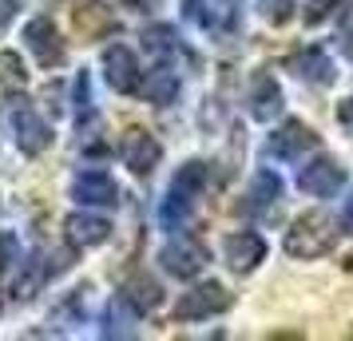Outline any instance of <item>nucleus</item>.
I'll return each mask as SVG.
<instances>
[{"mask_svg": "<svg viewBox=\"0 0 353 341\" xmlns=\"http://www.w3.org/2000/svg\"><path fill=\"white\" fill-rule=\"evenodd\" d=\"M337 246V227L325 211H305L298 214L286 230V254L298 262H314L325 258L330 250Z\"/></svg>", "mask_w": 353, "mask_h": 341, "instance_id": "obj_1", "label": "nucleus"}, {"mask_svg": "<svg viewBox=\"0 0 353 341\" xmlns=\"http://www.w3.org/2000/svg\"><path fill=\"white\" fill-rule=\"evenodd\" d=\"M207 258H210L207 246L199 242V238H187V234H175V238L159 250L163 270H167L171 278H194V274H203Z\"/></svg>", "mask_w": 353, "mask_h": 341, "instance_id": "obj_2", "label": "nucleus"}, {"mask_svg": "<svg viewBox=\"0 0 353 341\" xmlns=\"http://www.w3.org/2000/svg\"><path fill=\"white\" fill-rule=\"evenodd\" d=\"M223 309H230V293L219 282H203V286H194V290H187L179 298L175 318L179 322H207V318L223 313Z\"/></svg>", "mask_w": 353, "mask_h": 341, "instance_id": "obj_3", "label": "nucleus"}, {"mask_svg": "<svg viewBox=\"0 0 353 341\" xmlns=\"http://www.w3.org/2000/svg\"><path fill=\"white\" fill-rule=\"evenodd\" d=\"M298 187H302L305 195L330 198L345 187V167H341L334 155H318V159H310L302 171H298Z\"/></svg>", "mask_w": 353, "mask_h": 341, "instance_id": "obj_4", "label": "nucleus"}, {"mask_svg": "<svg viewBox=\"0 0 353 341\" xmlns=\"http://www.w3.org/2000/svg\"><path fill=\"white\" fill-rule=\"evenodd\" d=\"M314 147H318V135H314V127H305L302 119H286L266 139V151H270L274 159H290V163H298L302 155H310Z\"/></svg>", "mask_w": 353, "mask_h": 341, "instance_id": "obj_5", "label": "nucleus"}, {"mask_svg": "<svg viewBox=\"0 0 353 341\" xmlns=\"http://www.w3.org/2000/svg\"><path fill=\"white\" fill-rule=\"evenodd\" d=\"M223 254L234 274H250V270H258L266 262V238L254 234V230H234V234H226Z\"/></svg>", "mask_w": 353, "mask_h": 341, "instance_id": "obj_6", "label": "nucleus"}, {"mask_svg": "<svg viewBox=\"0 0 353 341\" xmlns=\"http://www.w3.org/2000/svg\"><path fill=\"white\" fill-rule=\"evenodd\" d=\"M24 40H28V52H32V60H36L40 68L64 64V40H60V32H56V24H52L48 17L28 20Z\"/></svg>", "mask_w": 353, "mask_h": 341, "instance_id": "obj_7", "label": "nucleus"}, {"mask_svg": "<svg viewBox=\"0 0 353 341\" xmlns=\"http://www.w3.org/2000/svg\"><path fill=\"white\" fill-rule=\"evenodd\" d=\"M119 151H123V163H128L135 175H151V171L159 167V159H163L159 139H155V135H147L143 127L123 131V143H119Z\"/></svg>", "mask_w": 353, "mask_h": 341, "instance_id": "obj_8", "label": "nucleus"}, {"mask_svg": "<svg viewBox=\"0 0 353 341\" xmlns=\"http://www.w3.org/2000/svg\"><path fill=\"white\" fill-rule=\"evenodd\" d=\"M286 68L298 76V80L314 83V87H330V83L337 80V68H334V60H330V52H325V48L294 52V56L286 60Z\"/></svg>", "mask_w": 353, "mask_h": 341, "instance_id": "obj_9", "label": "nucleus"}, {"mask_svg": "<svg viewBox=\"0 0 353 341\" xmlns=\"http://www.w3.org/2000/svg\"><path fill=\"white\" fill-rule=\"evenodd\" d=\"M103 80L112 83L115 92H123V96L139 87V60H135V52L128 44H112L103 52Z\"/></svg>", "mask_w": 353, "mask_h": 341, "instance_id": "obj_10", "label": "nucleus"}, {"mask_svg": "<svg viewBox=\"0 0 353 341\" xmlns=\"http://www.w3.org/2000/svg\"><path fill=\"white\" fill-rule=\"evenodd\" d=\"M72 198L83 207H115L119 203V187L108 171H83L72 183Z\"/></svg>", "mask_w": 353, "mask_h": 341, "instance_id": "obj_11", "label": "nucleus"}, {"mask_svg": "<svg viewBox=\"0 0 353 341\" xmlns=\"http://www.w3.org/2000/svg\"><path fill=\"white\" fill-rule=\"evenodd\" d=\"M246 103H250V115H254L258 123H270V119L282 115V103L286 99H282V87H278V80H274L270 72H254Z\"/></svg>", "mask_w": 353, "mask_h": 341, "instance_id": "obj_12", "label": "nucleus"}, {"mask_svg": "<svg viewBox=\"0 0 353 341\" xmlns=\"http://www.w3.org/2000/svg\"><path fill=\"white\" fill-rule=\"evenodd\" d=\"M64 238L76 250H88V246H103L108 238H112V223L108 218H99V214H68L64 218Z\"/></svg>", "mask_w": 353, "mask_h": 341, "instance_id": "obj_13", "label": "nucleus"}, {"mask_svg": "<svg viewBox=\"0 0 353 341\" xmlns=\"http://www.w3.org/2000/svg\"><path fill=\"white\" fill-rule=\"evenodd\" d=\"M12 127H17V143L24 155H44L52 147V127L44 123V115L28 112V107H17L12 112Z\"/></svg>", "mask_w": 353, "mask_h": 341, "instance_id": "obj_14", "label": "nucleus"}, {"mask_svg": "<svg viewBox=\"0 0 353 341\" xmlns=\"http://www.w3.org/2000/svg\"><path fill=\"white\" fill-rule=\"evenodd\" d=\"M278 198H282V179L274 175V171H258L250 187H246V203H242V211L246 214H266L278 207Z\"/></svg>", "mask_w": 353, "mask_h": 341, "instance_id": "obj_15", "label": "nucleus"}, {"mask_svg": "<svg viewBox=\"0 0 353 341\" xmlns=\"http://www.w3.org/2000/svg\"><path fill=\"white\" fill-rule=\"evenodd\" d=\"M135 92H143L155 107H167V103H175V96H179V76L171 72V68H155L147 80H139Z\"/></svg>", "mask_w": 353, "mask_h": 341, "instance_id": "obj_16", "label": "nucleus"}, {"mask_svg": "<svg viewBox=\"0 0 353 341\" xmlns=\"http://www.w3.org/2000/svg\"><path fill=\"white\" fill-rule=\"evenodd\" d=\"M123 302H128L135 313H151V309L163 302V290H159V282L155 278H147V274H139V278H128V286H123Z\"/></svg>", "mask_w": 353, "mask_h": 341, "instance_id": "obj_17", "label": "nucleus"}, {"mask_svg": "<svg viewBox=\"0 0 353 341\" xmlns=\"http://www.w3.org/2000/svg\"><path fill=\"white\" fill-rule=\"evenodd\" d=\"M203 187H207V163H199V159L183 163V167H179V175L171 179V191L183 195V198H191V203L203 195Z\"/></svg>", "mask_w": 353, "mask_h": 341, "instance_id": "obj_18", "label": "nucleus"}, {"mask_svg": "<svg viewBox=\"0 0 353 341\" xmlns=\"http://www.w3.org/2000/svg\"><path fill=\"white\" fill-rule=\"evenodd\" d=\"M131 333H135V309L123 298H115L103 313V338H131Z\"/></svg>", "mask_w": 353, "mask_h": 341, "instance_id": "obj_19", "label": "nucleus"}, {"mask_svg": "<svg viewBox=\"0 0 353 341\" xmlns=\"http://www.w3.org/2000/svg\"><path fill=\"white\" fill-rule=\"evenodd\" d=\"M143 48L151 52V56L167 60V56H175L179 52V32L171 28V24H151V28L143 32Z\"/></svg>", "mask_w": 353, "mask_h": 341, "instance_id": "obj_20", "label": "nucleus"}, {"mask_svg": "<svg viewBox=\"0 0 353 341\" xmlns=\"http://www.w3.org/2000/svg\"><path fill=\"white\" fill-rule=\"evenodd\" d=\"M0 83H4V87H24V83H28L24 60H20L17 52H0Z\"/></svg>", "mask_w": 353, "mask_h": 341, "instance_id": "obj_21", "label": "nucleus"}, {"mask_svg": "<svg viewBox=\"0 0 353 341\" xmlns=\"http://www.w3.org/2000/svg\"><path fill=\"white\" fill-rule=\"evenodd\" d=\"M258 12L270 20V24H286L294 17V0H258Z\"/></svg>", "mask_w": 353, "mask_h": 341, "instance_id": "obj_22", "label": "nucleus"}, {"mask_svg": "<svg viewBox=\"0 0 353 341\" xmlns=\"http://www.w3.org/2000/svg\"><path fill=\"white\" fill-rule=\"evenodd\" d=\"M337 8H341V0H305V24H321Z\"/></svg>", "mask_w": 353, "mask_h": 341, "instance_id": "obj_23", "label": "nucleus"}, {"mask_svg": "<svg viewBox=\"0 0 353 341\" xmlns=\"http://www.w3.org/2000/svg\"><path fill=\"white\" fill-rule=\"evenodd\" d=\"M20 254V242L12 230H0V270H12V262Z\"/></svg>", "mask_w": 353, "mask_h": 341, "instance_id": "obj_24", "label": "nucleus"}, {"mask_svg": "<svg viewBox=\"0 0 353 341\" xmlns=\"http://www.w3.org/2000/svg\"><path fill=\"white\" fill-rule=\"evenodd\" d=\"M76 107L83 115L92 112V99H88V72H80V80H76Z\"/></svg>", "mask_w": 353, "mask_h": 341, "instance_id": "obj_25", "label": "nucleus"}, {"mask_svg": "<svg viewBox=\"0 0 353 341\" xmlns=\"http://www.w3.org/2000/svg\"><path fill=\"white\" fill-rule=\"evenodd\" d=\"M17 8H20L17 0H0V32H4V28L17 20Z\"/></svg>", "mask_w": 353, "mask_h": 341, "instance_id": "obj_26", "label": "nucleus"}, {"mask_svg": "<svg viewBox=\"0 0 353 341\" xmlns=\"http://www.w3.org/2000/svg\"><path fill=\"white\" fill-rule=\"evenodd\" d=\"M341 227H345V234H353V195L345 198V207H341Z\"/></svg>", "mask_w": 353, "mask_h": 341, "instance_id": "obj_27", "label": "nucleus"}, {"mask_svg": "<svg viewBox=\"0 0 353 341\" xmlns=\"http://www.w3.org/2000/svg\"><path fill=\"white\" fill-rule=\"evenodd\" d=\"M123 4H131V8H135V12H151V8H155V4H159V0H123Z\"/></svg>", "mask_w": 353, "mask_h": 341, "instance_id": "obj_28", "label": "nucleus"}, {"mask_svg": "<svg viewBox=\"0 0 353 341\" xmlns=\"http://www.w3.org/2000/svg\"><path fill=\"white\" fill-rule=\"evenodd\" d=\"M341 123L353 131V99H345V103H341Z\"/></svg>", "mask_w": 353, "mask_h": 341, "instance_id": "obj_29", "label": "nucleus"}, {"mask_svg": "<svg viewBox=\"0 0 353 341\" xmlns=\"http://www.w3.org/2000/svg\"><path fill=\"white\" fill-rule=\"evenodd\" d=\"M345 266H350V270H353V254H350V258H345Z\"/></svg>", "mask_w": 353, "mask_h": 341, "instance_id": "obj_30", "label": "nucleus"}, {"mask_svg": "<svg viewBox=\"0 0 353 341\" xmlns=\"http://www.w3.org/2000/svg\"><path fill=\"white\" fill-rule=\"evenodd\" d=\"M350 52H353V44H350Z\"/></svg>", "mask_w": 353, "mask_h": 341, "instance_id": "obj_31", "label": "nucleus"}]
</instances>
